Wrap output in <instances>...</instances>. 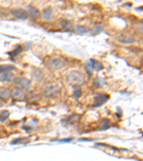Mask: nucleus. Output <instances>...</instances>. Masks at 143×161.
Listing matches in <instances>:
<instances>
[{"label":"nucleus","mask_w":143,"mask_h":161,"mask_svg":"<svg viewBox=\"0 0 143 161\" xmlns=\"http://www.w3.org/2000/svg\"><path fill=\"white\" fill-rule=\"evenodd\" d=\"M68 80L70 84L74 85H80L85 81V77L80 72L72 71L68 76Z\"/></svg>","instance_id":"nucleus-2"},{"label":"nucleus","mask_w":143,"mask_h":161,"mask_svg":"<svg viewBox=\"0 0 143 161\" xmlns=\"http://www.w3.org/2000/svg\"><path fill=\"white\" fill-rule=\"evenodd\" d=\"M9 116H10V112L8 110H3L0 113V122L3 123V122L6 121L8 119Z\"/></svg>","instance_id":"nucleus-18"},{"label":"nucleus","mask_w":143,"mask_h":161,"mask_svg":"<svg viewBox=\"0 0 143 161\" xmlns=\"http://www.w3.org/2000/svg\"><path fill=\"white\" fill-rule=\"evenodd\" d=\"M12 96V91L4 87H0V99L2 100H7Z\"/></svg>","instance_id":"nucleus-12"},{"label":"nucleus","mask_w":143,"mask_h":161,"mask_svg":"<svg viewBox=\"0 0 143 161\" xmlns=\"http://www.w3.org/2000/svg\"><path fill=\"white\" fill-rule=\"evenodd\" d=\"M64 63L60 59H52L49 61V67L52 70H58V69L62 68L64 67Z\"/></svg>","instance_id":"nucleus-8"},{"label":"nucleus","mask_w":143,"mask_h":161,"mask_svg":"<svg viewBox=\"0 0 143 161\" xmlns=\"http://www.w3.org/2000/svg\"><path fill=\"white\" fill-rule=\"evenodd\" d=\"M29 142V138H18L13 140L11 142L12 145H17V144H27Z\"/></svg>","instance_id":"nucleus-15"},{"label":"nucleus","mask_w":143,"mask_h":161,"mask_svg":"<svg viewBox=\"0 0 143 161\" xmlns=\"http://www.w3.org/2000/svg\"><path fill=\"white\" fill-rule=\"evenodd\" d=\"M111 126V123H110V120L108 119H103L101 122L100 127H99V130H107L109 129Z\"/></svg>","instance_id":"nucleus-16"},{"label":"nucleus","mask_w":143,"mask_h":161,"mask_svg":"<svg viewBox=\"0 0 143 161\" xmlns=\"http://www.w3.org/2000/svg\"><path fill=\"white\" fill-rule=\"evenodd\" d=\"M12 96L17 100H24L26 98V94L23 90L19 88H14L12 91Z\"/></svg>","instance_id":"nucleus-7"},{"label":"nucleus","mask_w":143,"mask_h":161,"mask_svg":"<svg viewBox=\"0 0 143 161\" xmlns=\"http://www.w3.org/2000/svg\"><path fill=\"white\" fill-rule=\"evenodd\" d=\"M15 69V67L12 65H0V71H11Z\"/></svg>","instance_id":"nucleus-20"},{"label":"nucleus","mask_w":143,"mask_h":161,"mask_svg":"<svg viewBox=\"0 0 143 161\" xmlns=\"http://www.w3.org/2000/svg\"><path fill=\"white\" fill-rule=\"evenodd\" d=\"M14 79V75L10 71H2L0 73V81L11 82Z\"/></svg>","instance_id":"nucleus-11"},{"label":"nucleus","mask_w":143,"mask_h":161,"mask_svg":"<svg viewBox=\"0 0 143 161\" xmlns=\"http://www.w3.org/2000/svg\"><path fill=\"white\" fill-rule=\"evenodd\" d=\"M104 68L103 65L101 62H97V61L93 60V65H92V69L96 71H100Z\"/></svg>","instance_id":"nucleus-19"},{"label":"nucleus","mask_w":143,"mask_h":161,"mask_svg":"<svg viewBox=\"0 0 143 161\" xmlns=\"http://www.w3.org/2000/svg\"><path fill=\"white\" fill-rule=\"evenodd\" d=\"M75 30L77 34L82 35V34H87L90 32V29L87 26L83 25H77L75 27Z\"/></svg>","instance_id":"nucleus-14"},{"label":"nucleus","mask_w":143,"mask_h":161,"mask_svg":"<svg viewBox=\"0 0 143 161\" xmlns=\"http://www.w3.org/2000/svg\"><path fill=\"white\" fill-rule=\"evenodd\" d=\"M43 17L45 20L49 21L53 19V10L51 7H47L43 10Z\"/></svg>","instance_id":"nucleus-13"},{"label":"nucleus","mask_w":143,"mask_h":161,"mask_svg":"<svg viewBox=\"0 0 143 161\" xmlns=\"http://www.w3.org/2000/svg\"><path fill=\"white\" fill-rule=\"evenodd\" d=\"M73 95L75 98H79L82 95V89L79 85H75L74 87Z\"/></svg>","instance_id":"nucleus-17"},{"label":"nucleus","mask_w":143,"mask_h":161,"mask_svg":"<svg viewBox=\"0 0 143 161\" xmlns=\"http://www.w3.org/2000/svg\"><path fill=\"white\" fill-rule=\"evenodd\" d=\"M117 41L123 45H132L135 42V38L129 34H122L117 38Z\"/></svg>","instance_id":"nucleus-6"},{"label":"nucleus","mask_w":143,"mask_h":161,"mask_svg":"<svg viewBox=\"0 0 143 161\" xmlns=\"http://www.w3.org/2000/svg\"><path fill=\"white\" fill-rule=\"evenodd\" d=\"M110 99V95L107 94H98L94 97V107H100L107 103Z\"/></svg>","instance_id":"nucleus-5"},{"label":"nucleus","mask_w":143,"mask_h":161,"mask_svg":"<svg viewBox=\"0 0 143 161\" xmlns=\"http://www.w3.org/2000/svg\"><path fill=\"white\" fill-rule=\"evenodd\" d=\"M61 27L64 29H68L71 27V24L66 20H62L61 22Z\"/></svg>","instance_id":"nucleus-22"},{"label":"nucleus","mask_w":143,"mask_h":161,"mask_svg":"<svg viewBox=\"0 0 143 161\" xmlns=\"http://www.w3.org/2000/svg\"><path fill=\"white\" fill-rule=\"evenodd\" d=\"M73 138H68V139H63V140H60L59 142H63V143H70L71 141H72Z\"/></svg>","instance_id":"nucleus-23"},{"label":"nucleus","mask_w":143,"mask_h":161,"mask_svg":"<svg viewBox=\"0 0 143 161\" xmlns=\"http://www.w3.org/2000/svg\"><path fill=\"white\" fill-rule=\"evenodd\" d=\"M31 76L35 81L40 82L44 79V73L39 68H33L31 72Z\"/></svg>","instance_id":"nucleus-10"},{"label":"nucleus","mask_w":143,"mask_h":161,"mask_svg":"<svg viewBox=\"0 0 143 161\" xmlns=\"http://www.w3.org/2000/svg\"><path fill=\"white\" fill-rule=\"evenodd\" d=\"M27 13L32 19H38L41 17V13L37 8L33 6H27Z\"/></svg>","instance_id":"nucleus-9"},{"label":"nucleus","mask_w":143,"mask_h":161,"mask_svg":"<svg viewBox=\"0 0 143 161\" xmlns=\"http://www.w3.org/2000/svg\"><path fill=\"white\" fill-rule=\"evenodd\" d=\"M42 92L47 97H54L61 93V88L55 82H49L42 87Z\"/></svg>","instance_id":"nucleus-1"},{"label":"nucleus","mask_w":143,"mask_h":161,"mask_svg":"<svg viewBox=\"0 0 143 161\" xmlns=\"http://www.w3.org/2000/svg\"><path fill=\"white\" fill-rule=\"evenodd\" d=\"M14 82L17 86L19 87L23 90H28L31 86V82L27 78L25 77H17L14 78Z\"/></svg>","instance_id":"nucleus-3"},{"label":"nucleus","mask_w":143,"mask_h":161,"mask_svg":"<svg viewBox=\"0 0 143 161\" xmlns=\"http://www.w3.org/2000/svg\"><path fill=\"white\" fill-rule=\"evenodd\" d=\"M11 14L15 18L21 19V20H25L28 18V13L26 12V10H23L21 8H15L11 10Z\"/></svg>","instance_id":"nucleus-4"},{"label":"nucleus","mask_w":143,"mask_h":161,"mask_svg":"<svg viewBox=\"0 0 143 161\" xmlns=\"http://www.w3.org/2000/svg\"><path fill=\"white\" fill-rule=\"evenodd\" d=\"M79 140H81V141H92V140H90V139H80Z\"/></svg>","instance_id":"nucleus-24"},{"label":"nucleus","mask_w":143,"mask_h":161,"mask_svg":"<svg viewBox=\"0 0 143 161\" xmlns=\"http://www.w3.org/2000/svg\"><path fill=\"white\" fill-rule=\"evenodd\" d=\"M21 50V47L20 46H17L15 50L12 52V53H9L8 54H10V55L12 57H16L17 55H18V54L20 53Z\"/></svg>","instance_id":"nucleus-21"}]
</instances>
